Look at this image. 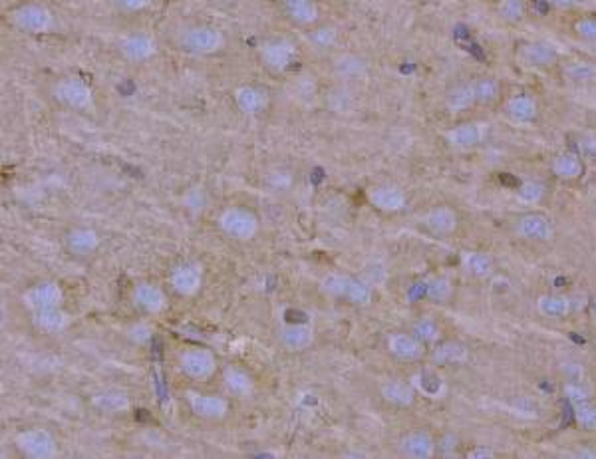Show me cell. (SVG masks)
Returning a JSON list of instances; mask_svg holds the SVG:
<instances>
[{
    "label": "cell",
    "instance_id": "6da1fadb",
    "mask_svg": "<svg viewBox=\"0 0 596 459\" xmlns=\"http://www.w3.org/2000/svg\"><path fill=\"white\" fill-rule=\"evenodd\" d=\"M517 233L529 240H551L553 239V223L543 213H527L517 221Z\"/></svg>",
    "mask_w": 596,
    "mask_h": 459
},
{
    "label": "cell",
    "instance_id": "7a4b0ae2",
    "mask_svg": "<svg viewBox=\"0 0 596 459\" xmlns=\"http://www.w3.org/2000/svg\"><path fill=\"white\" fill-rule=\"evenodd\" d=\"M505 112L511 117L515 124H531L537 120L539 114V105L533 95L517 94L511 95L505 104Z\"/></svg>",
    "mask_w": 596,
    "mask_h": 459
},
{
    "label": "cell",
    "instance_id": "3957f363",
    "mask_svg": "<svg viewBox=\"0 0 596 459\" xmlns=\"http://www.w3.org/2000/svg\"><path fill=\"white\" fill-rule=\"evenodd\" d=\"M521 60L533 68H549L559 60V54L547 42H531L521 48Z\"/></svg>",
    "mask_w": 596,
    "mask_h": 459
},
{
    "label": "cell",
    "instance_id": "277c9868",
    "mask_svg": "<svg viewBox=\"0 0 596 459\" xmlns=\"http://www.w3.org/2000/svg\"><path fill=\"white\" fill-rule=\"evenodd\" d=\"M448 141L457 149H471L481 141V127L473 122L455 125L448 132Z\"/></svg>",
    "mask_w": 596,
    "mask_h": 459
},
{
    "label": "cell",
    "instance_id": "5b68a950",
    "mask_svg": "<svg viewBox=\"0 0 596 459\" xmlns=\"http://www.w3.org/2000/svg\"><path fill=\"white\" fill-rule=\"evenodd\" d=\"M551 167H553L554 175L563 179V181H573V179H578L583 175V159H580V156L571 153V151L554 156Z\"/></svg>",
    "mask_w": 596,
    "mask_h": 459
},
{
    "label": "cell",
    "instance_id": "8992f818",
    "mask_svg": "<svg viewBox=\"0 0 596 459\" xmlns=\"http://www.w3.org/2000/svg\"><path fill=\"white\" fill-rule=\"evenodd\" d=\"M537 310L544 318H553V320L565 318L571 313V298L561 294H543L537 301Z\"/></svg>",
    "mask_w": 596,
    "mask_h": 459
},
{
    "label": "cell",
    "instance_id": "52a82bcc",
    "mask_svg": "<svg viewBox=\"0 0 596 459\" xmlns=\"http://www.w3.org/2000/svg\"><path fill=\"white\" fill-rule=\"evenodd\" d=\"M426 225H428L433 233L445 235V233L455 231V227H457V215H455V211L450 207H436L433 211H429L428 213Z\"/></svg>",
    "mask_w": 596,
    "mask_h": 459
},
{
    "label": "cell",
    "instance_id": "ba28073f",
    "mask_svg": "<svg viewBox=\"0 0 596 459\" xmlns=\"http://www.w3.org/2000/svg\"><path fill=\"white\" fill-rule=\"evenodd\" d=\"M563 76L573 83L596 82V64L590 60H573L563 66Z\"/></svg>",
    "mask_w": 596,
    "mask_h": 459
},
{
    "label": "cell",
    "instance_id": "9c48e42d",
    "mask_svg": "<svg viewBox=\"0 0 596 459\" xmlns=\"http://www.w3.org/2000/svg\"><path fill=\"white\" fill-rule=\"evenodd\" d=\"M463 265H465L467 272L473 274V277H477V279H487V277H491L493 269H495L491 257H489L487 252H481V250H469V252H465V255H463Z\"/></svg>",
    "mask_w": 596,
    "mask_h": 459
},
{
    "label": "cell",
    "instance_id": "30bf717a",
    "mask_svg": "<svg viewBox=\"0 0 596 459\" xmlns=\"http://www.w3.org/2000/svg\"><path fill=\"white\" fill-rule=\"evenodd\" d=\"M404 451L409 458H429L433 453V439L428 434H411L404 439Z\"/></svg>",
    "mask_w": 596,
    "mask_h": 459
},
{
    "label": "cell",
    "instance_id": "8fae6325",
    "mask_svg": "<svg viewBox=\"0 0 596 459\" xmlns=\"http://www.w3.org/2000/svg\"><path fill=\"white\" fill-rule=\"evenodd\" d=\"M473 86V94H475V102L477 104H493L499 98V82L495 78L483 76L471 82Z\"/></svg>",
    "mask_w": 596,
    "mask_h": 459
},
{
    "label": "cell",
    "instance_id": "7c38bea8",
    "mask_svg": "<svg viewBox=\"0 0 596 459\" xmlns=\"http://www.w3.org/2000/svg\"><path fill=\"white\" fill-rule=\"evenodd\" d=\"M475 104V94H473V86L471 83H461L455 86L448 94V108L450 112H465L471 105Z\"/></svg>",
    "mask_w": 596,
    "mask_h": 459
},
{
    "label": "cell",
    "instance_id": "4fadbf2b",
    "mask_svg": "<svg viewBox=\"0 0 596 459\" xmlns=\"http://www.w3.org/2000/svg\"><path fill=\"white\" fill-rule=\"evenodd\" d=\"M372 199H374V203H376L378 207L384 209V211H397V209L404 207V203H406V197L402 195V191H397L394 187L376 189L372 193Z\"/></svg>",
    "mask_w": 596,
    "mask_h": 459
},
{
    "label": "cell",
    "instance_id": "5bb4252c",
    "mask_svg": "<svg viewBox=\"0 0 596 459\" xmlns=\"http://www.w3.org/2000/svg\"><path fill=\"white\" fill-rule=\"evenodd\" d=\"M219 42V34L215 30H209V28H197L189 34L187 44L191 48H195L199 52H207V50H213Z\"/></svg>",
    "mask_w": 596,
    "mask_h": 459
},
{
    "label": "cell",
    "instance_id": "9a60e30c",
    "mask_svg": "<svg viewBox=\"0 0 596 459\" xmlns=\"http://www.w3.org/2000/svg\"><path fill=\"white\" fill-rule=\"evenodd\" d=\"M390 348H392V352L396 356L408 358V360L409 358H418L421 354V348H419L418 342L414 338H409V336H404V334L394 336L392 342H390Z\"/></svg>",
    "mask_w": 596,
    "mask_h": 459
},
{
    "label": "cell",
    "instance_id": "2e32d148",
    "mask_svg": "<svg viewBox=\"0 0 596 459\" xmlns=\"http://www.w3.org/2000/svg\"><path fill=\"white\" fill-rule=\"evenodd\" d=\"M544 197V185L539 181H525L517 189V199L525 205H537Z\"/></svg>",
    "mask_w": 596,
    "mask_h": 459
},
{
    "label": "cell",
    "instance_id": "e0dca14e",
    "mask_svg": "<svg viewBox=\"0 0 596 459\" xmlns=\"http://www.w3.org/2000/svg\"><path fill=\"white\" fill-rule=\"evenodd\" d=\"M18 22H21V26L24 28H32V30H38V28H42L44 26V21H46V12L42 11V8H38V6H26V8H22L21 12H18Z\"/></svg>",
    "mask_w": 596,
    "mask_h": 459
},
{
    "label": "cell",
    "instance_id": "ac0fdd59",
    "mask_svg": "<svg viewBox=\"0 0 596 459\" xmlns=\"http://www.w3.org/2000/svg\"><path fill=\"white\" fill-rule=\"evenodd\" d=\"M467 358V348L463 344H457V342H448L443 344L440 350H436V360H440L443 364L448 362H461Z\"/></svg>",
    "mask_w": 596,
    "mask_h": 459
},
{
    "label": "cell",
    "instance_id": "d6986e66",
    "mask_svg": "<svg viewBox=\"0 0 596 459\" xmlns=\"http://www.w3.org/2000/svg\"><path fill=\"white\" fill-rule=\"evenodd\" d=\"M499 14L507 22L517 24L523 22L525 18V4L523 0H501L499 2Z\"/></svg>",
    "mask_w": 596,
    "mask_h": 459
},
{
    "label": "cell",
    "instance_id": "ffe728a7",
    "mask_svg": "<svg viewBox=\"0 0 596 459\" xmlns=\"http://www.w3.org/2000/svg\"><path fill=\"white\" fill-rule=\"evenodd\" d=\"M576 409V422L583 429H596V406L590 404L588 400L575 404Z\"/></svg>",
    "mask_w": 596,
    "mask_h": 459
},
{
    "label": "cell",
    "instance_id": "44dd1931",
    "mask_svg": "<svg viewBox=\"0 0 596 459\" xmlns=\"http://www.w3.org/2000/svg\"><path fill=\"white\" fill-rule=\"evenodd\" d=\"M387 400L396 402V404H411V390H409L406 384H399V382H392L386 390Z\"/></svg>",
    "mask_w": 596,
    "mask_h": 459
},
{
    "label": "cell",
    "instance_id": "7402d4cb",
    "mask_svg": "<svg viewBox=\"0 0 596 459\" xmlns=\"http://www.w3.org/2000/svg\"><path fill=\"white\" fill-rule=\"evenodd\" d=\"M575 32L578 34V38L588 42L596 40V18L595 16H585L580 21L575 22Z\"/></svg>",
    "mask_w": 596,
    "mask_h": 459
},
{
    "label": "cell",
    "instance_id": "603a6c76",
    "mask_svg": "<svg viewBox=\"0 0 596 459\" xmlns=\"http://www.w3.org/2000/svg\"><path fill=\"white\" fill-rule=\"evenodd\" d=\"M286 4L296 18H312V4L308 0H286Z\"/></svg>",
    "mask_w": 596,
    "mask_h": 459
},
{
    "label": "cell",
    "instance_id": "cb8c5ba5",
    "mask_svg": "<svg viewBox=\"0 0 596 459\" xmlns=\"http://www.w3.org/2000/svg\"><path fill=\"white\" fill-rule=\"evenodd\" d=\"M416 332H418L419 338L423 340H436L440 336V326L433 323V320H421V323L416 326Z\"/></svg>",
    "mask_w": 596,
    "mask_h": 459
},
{
    "label": "cell",
    "instance_id": "d4e9b609",
    "mask_svg": "<svg viewBox=\"0 0 596 459\" xmlns=\"http://www.w3.org/2000/svg\"><path fill=\"white\" fill-rule=\"evenodd\" d=\"M565 394L573 404H580V402L588 400V394H586L585 388L580 386V382H568L565 386Z\"/></svg>",
    "mask_w": 596,
    "mask_h": 459
},
{
    "label": "cell",
    "instance_id": "484cf974",
    "mask_svg": "<svg viewBox=\"0 0 596 459\" xmlns=\"http://www.w3.org/2000/svg\"><path fill=\"white\" fill-rule=\"evenodd\" d=\"M578 147H580V156L588 157V159H596V136L580 137Z\"/></svg>",
    "mask_w": 596,
    "mask_h": 459
},
{
    "label": "cell",
    "instance_id": "4316f807",
    "mask_svg": "<svg viewBox=\"0 0 596 459\" xmlns=\"http://www.w3.org/2000/svg\"><path fill=\"white\" fill-rule=\"evenodd\" d=\"M467 458H469V459H491V458H495V453H493L491 449L479 448V449H473V451H469V453H467Z\"/></svg>",
    "mask_w": 596,
    "mask_h": 459
},
{
    "label": "cell",
    "instance_id": "83f0119b",
    "mask_svg": "<svg viewBox=\"0 0 596 459\" xmlns=\"http://www.w3.org/2000/svg\"><path fill=\"white\" fill-rule=\"evenodd\" d=\"M549 4H553L559 11H571L576 4V0H549Z\"/></svg>",
    "mask_w": 596,
    "mask_h": 459
},
{
    "label": "cell",
    "instance_id": "f1b7e54d",
    "mask_svg": "<svg viewBox=\"0 0 596 459\" xmlns=\"http://www.w3.org/2000/svg\"><path fill=\"white\" fill-rule=\"evenodd\" d=\"M592 314H595V318H596V298L592 301Z\"/></svg>",
    "mask_w": 596,
    "mask_h": 459
}]
</instances>
